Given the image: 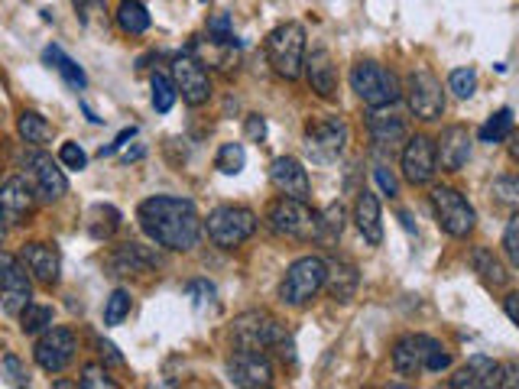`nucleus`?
Listing matches in <instances>:
<instances>
[{
  "mask_svg": "<svg viewBox=\"0 0 519 389\" xmlns=\"http://www.w3.org/2000/svg\"><path fill=\"white\" fill-rule=\"evenodd\" d=\"M134 137H136V127H127V130H120V133H117V140H114V143H108V146H101V160H104V156H111V153H117L120 146H127V143L134 140Z\"/></svg>",
  "mask_w": 519,
  "mask_h": 389,
  "instance_id": "nucleus-50",
  "label": "nucleus"
},
{
  "mask_svg": "<svg viewBox=\"0 0 519 389\" xmlns=\"http://www.w3.org/2000/svg\"><path fill=\"white\" fill-rule=\"evenodd\" d=\"M471 269H474V273L481 276L487 286H493V289L507 286V279H510V273H507V266L500 263V257H497L493 250H487V247L471 250Z\"/></svg>",
  "mask_w": 519,
  "mask_h": 389,
  "instance_id": "nucleus-28",
  "label": "nucleus"
},
{
  "mask_svg": "<svg viewBox=\"0 0 519 389\" xmlns=\"http://www.w3.org/2000/svg\"><path fill=\"white\" fill-rule=\"evenodd\" d=\"M429 198H432V211H435V221H439V228L445 230L448 237L461 240V237H467V234L474 230L477 214H474V208H471V202H467V198L457 192V188L435 186Z\"/></svg>",
  "mask_w": 519,
  "mask_h": 389,
  "instance_id": "nucleus-9",
  "label": "nucleus"
},
{
  "mask_svg": "<svg viewBox=\"0 0 519 389\" xmlns=\"http://www.w3.org/2000/svg\"><path fill=\"white\" fill-rule=\"evenodd\" d=\"M451 367V354L429 335H406L393 347V370L400 377H419V373H441Z\"/></svg>",
  "mask_w": 519,
  "mask_h": 389,
  "instance_id": "nucleus-2",
  "label": "nucleus"
},
{
  "mask_svg": "<svg viewBox=\"0 0 519 389\" xmlns=\"http://www.w3.org/2000/svg\"><path fill=\"white\" fill-rule=\"evenodd\" d=\"M247 137H251V140H263V137H267V120L260 114L247 117Z\"/></svg>",
  "mask_w": 519,
  "mask_h": 389,
  "instance_id": "nucleus-51",
  "label": "nucleus"
},
{
  "mask_svg": "<svg viewBox=\"0 0 519 389\" xmlns=\"http://www.w3.org/2000/svg\"><path fill=\"white\" fill-rule=\"evenodd\" d=\"M510 156H513V162L519 166V130H513V137H510Z\"/></svg>",
  "mask_w": 519,
  "mask_h": 389,
  "instance_id": "nucleus-53",
  "label": "nucleus"
},
{
  "mask_svg": "<svg viewBox=\"0 0 519 389\" xmlns=\"http://www.w3.org/2000/svg\"><path fill=\"white\" fill-rule=\"evenodd\" d=\"M247 166V150L243 143H221V150L215 156V169L221 176H241Z\"/></svg>",
  "mask_w": 519,
  "mask_h": 389,
  "instance_id": "nucleus-36",
  "label": "nucleus"
},
{
  "mask_svg": "<svg viewBox=\"0 0 519 389\" xmlns=\"http://www.w3.org/2000/svg\"><path fill=\"white\" fill-rule=\"evenodd\" d=\"M435 146H439V166L445 169V172H457V169L471 160V146H474V140H471V130H467V127L451 124L441 130Z\"/></svg>",
  "mask_w": 519,
  "mask_h": 389,
  "instance_id": "nucleus-22",
  "label": "nucleus"
},
{
  "mask_svg": "<svg viewBox=\"0 0 519 389\" xmlns=\"http://www.w3.org/2000/svg\"><path fill=\"white\" fill-rule=\"evenodd\" d=\"M503 311H507V319L519 327V292H510V295L503 299Z\"/></svg>",
  "mask_w": 519,
  "mask_h": 389,
  "instance_id": "nucleus-52",
  "label": "nucleus"
},
{
  "mask_svg": "<svg viewBox=\"0 0 519 389\" xmlns=\"http://www.w3.org/2000/svg\"><path fill=\"white\" fill-rule=\"evenodd\" d=\"M367 133H370V143L380 153H393L400 150V143L409 140L406 120L400 114H390V107H380V111H374L367 117Z\"/></svg>",
  "mask_w": 519,
  "mask_h": 389,
  "instance_id": "nucleus-20",
  "label": "nucleus"
},
{
  "mask_svg": "<svg viewBox=\"0 0 519 389\" xmlns=\"http://www.w3.org/2000/svg\"><path fill=\"white\" fill-rule=\"evenodd\" d=\"M75 351H78V341H75L72 327L55 325L49 331H43V337L33 347V357H37L39 370L45 373H62L69 363L75 360Z\"/></svg>",
  "mask_w": 519,
  "mask_h": 389,
  "instance_id": "nucleus-14",
  "label": "nucleus"
},
{
  "mask_svg": "<svg viewBox=\"0 0 519 389\" xmlns=\"http://www.w3.org/2000/svg\"><path fill=\"white\" fill-rule=\"evenodd\" d=\"M406 104L409 111L419 120H439L445 114V91H441V81L432 75V71L419 69V71H409V79H406Z\"/></svg>",
  "mask_w": 519,
  "mask_h": 389,
  "instance_id": "nucleus-11",
  "label": "nucleus"
},
{
  "mask_svg": "<svg viewBox=\"0 0 519 389\" xmlns=\"http://www.w3.org/2000/svg\"><path fill=\"white\" fill-rule=\"evenodd\" d=\"M325 276H328V260L322 257H299L289 266L283 283H279V302L302 309L325 289Z\"/></svg>",
  "mask_w": 519,
  "mask_h": 389,
  "instance_id": "nucleus-5",
  "label": "nucleus"
},
{
  "mask_svg": "<svg viewBox=\"0 0 519 389\" xmlns=\"http://www.w3.org/2000/svg\"><path fill=\"white\" fill-rule=\"evenodd\" d=\"M185 295H188V302L195 305V311H208V309H215L218 289L208 283V279H192V283L185 286Z\"/></svg>",
  "mask_w": 519,
  "mask_h": 389,
  "instance_id": "nucleus-38",
  "label": "nucleus"
},
{
  "mask_svg": "<svg viewBox=\"0 0 519 389\" xmlns=\"http://www.w3.org/2000/svg\"><path fill=\"white\" fill-rule=\"evenodd\" d=\"M205 230L215 247L234 250V247H241L243 240L253 237V230H257V214H253L251 208H243V204H221V208H215V211L208 214Z\"/></svg>",
  "mask_w": 519,
  "mask_h": 389,
  "instance_id": "nucleus-6",
  "label": "nucleus"
},
{
  "mask_svg": "<svg viewBox=\"0 0 519 389\" xmlns=\"http://www.w3.org/2000/svg\"><path fill=\"white\" fill-rule=\"evenodd\" d=\"M374 176H376V186L383 188V194H390V198H393V194H400V186H396V176H393V172H390L386 166H376V169H374Z\"/></svg>",
  "mask_w": 519,
  "mask_h": 389,
  "instance_id": "nucleus-47",
  "label": "nucleus"
},
{
  "mask_svg": "<svg viewBox=\"0 0 519 389\" xmlns=\"http://www.w3.org/2000/svg\"><path fill=\"white\" fill-rule=\"evenodd\" d=\"M354 221L358 230L364 234L370 247H380L383 244V214H380V198H376L370 188H360L358 202H354Z\"/></svg>",
  "mask_w": 519,
  "mask_h": 389,
  "instance_id": "nucleus-24",
  "label": "nucleus"
},
{
  "mask_svg": "<svg viewBox=\"0 0 519 389\" xmlns=\"http://www.w3.org/2000/svg\"><path fill=\"white\" fill-rule=\"evenodd\" d=\"M267 221L273 234L286 240H315V234H318V214L309 208V202L286 198V194L269 204Z\"/></svg>",
  "mask_w": 519,
  "mask_h": 389,
  "instance_id": "nucleus-8",
  "label": "nucleus"
},
{
  "mask_svg": "<svg viewBox=\"0 0 519 389\" xmlns=\"http://www.w3.org/2000/svg\"><path fill=\"white\" fill-rule=\"evenodd\" d=\"M29 166H33V176H37V188L45 202H59L62 194H69V178L59 166H55L45 153H33L29 156Z\"/></svg>",
  "mask_w": 519,
  "mask_h": 389,
  "instance_id": "nucleus-26",
  "label": "nucleus"
},
{
  "mask_svg": "<svg viewBox=\"0 0 519 389\" xmlns=\"http://www.w3.org/2000/svg\"><path fill=\"white\" fill-rule=\"evenodd\" d=\"M227 380L241 389H260L273 383V363L267 351H241L234 347L231 360H227Z\"/></svg>",
  "mask_w": 519,
  "mask_h": 389,
  "instance_id": "nucleus-15",
  "label": "nucleus"
},
{
  "mask_svg": "<svg viewBox=\"0 0 519 389\" xmlns=\"http://www.w3.org/2000/svg\"><path fill=\"white\" fill-rule=\"evenodd\" d=\"M400 166H403V176L409 186H429L435 172H439V146L432 137L425 133H416L403 143V153H400Z\"/></svg>",
  "mask_w": 519,
  "mask_h": 389,
  "instance_id": "nucleus-13",
  "label": "nucleus"
},
{
  "mask_svg": "<svg viewBox=\"0 0 519 389\" xmlns=\"http://www.w3.org/2000/svg\"><path fill=\"white\" fill-rule=\"evenodd\" d=\"M503 250H507L510 263L519 269V211L513 214L510 221H507V228H503Z\"/></svg>",
  "mask_w": 519,
  "mask_h": 389,
  "instance_id": "nucleus-44",
  "label": "nucleus"
},
{
  "mask_svg": "<svg viewBox=\"0 0 519 389\" xmlns=\"http://www.w3.org/2000/svg\"><path fill=\"white\" fill-rule=\"evenodd\" d=\"M231 344L241 351H269L286 344V327L267 311H243L231 325Z\"/></svg>",
  "mask_w": 519,
  "mask_h": 389,
  "instance_id": "nucleus-7",
  "label": "nucleus"
},
{
  "mask_svg": "<svg viewBox=\"0 0 519 389\" xmlns=\"http://www.w3.org/2000/svg\"><path fill=\"white\" fill-rule=\"evenodd\" d=\"M493 194L507 204H516L519 208V176H503L493 182Z\"/></svg>",
  "mask_w": 519,
  "mask_h": 389,
  "instance_id": "nucleus-45",
  "label": "nucleus"
},
{
  "mask_svg": "<svg viewBox=\"0 0 519 389\" xmlns=\"http://www.w3.org/2000/svg\"><path fill=\"white\" fill-rule=\"evenodd\" d=\"M269 178H273L276 192L286 194V198H299V202H309V198H312L309 172H305V166L296 160V156H279V160H273V166H269Z\"/></svg>",
  "mask_w": 519,
  "mask_h": 389,
  "instance_id": "nucleus-17",
  "label": "nucleus"
},
{
  "mask_svg": "<svg viewBox=\"0 0 519 389\" xmlns=\"http://www.w3.org/2000/svg\"><path fill=\"white\" fill-rule=\"evenodd\" d=\"M513 137V111L503 107L481 127V143H507Z\"/></svg>",
  "mask_w": 519,
  "mask_h": 389,
  "instance_id": "nucleus-37",
  "label": "nucleus"
},
{
  "mask_svg": "<svg viewBox=\"0 0 519 389\" xmlns=\"http://www.w3.org/2000/svg\"><path fill=\"white\" fill-rule=\"evenodd\" d=\"M136 221L144 234L166 250H195L202 240V218H198L195 202L188 198H172V194H152L136 208Z\"/></svg>",
  "mask_w": 519,
  "mask_h": 389,
  "instance_id": "nucleus-1",
  "label": "nucleus"
},
{
  "mask_svg": "<svg viewBox=\"0 0 519 389\" xmlns=\"http://www.w3.org/2000/svg\"><path fill=\"white\" fill-rule=\"evenodd\" d=\"M146 156V146H134L130 153H124V162H130V160H144Z\"/></svg>",
  "mask_w": 519,
  "mask_h": 389,
  "instance_id": "nucleus-54",
  "label": "nucleus"
},
{
  "mask_svg": "<svg viewBox=\"0 0 519 389\" xmlns=\"http://www.w3.org/2000/svg\"><path fill=\"white\" fill-rule=\"evenodd\" d=\"M360 289V273L358 266L348 260H328V276H325V292L332 302H350Z\"/></svg>",
  "mask_w": 519,
  "mask_h": 389,
  "instance_id": "nucleus-25",
  "label": "nucleus"
},
{
  "mask_svg": "<svg viewBox=\"0 0 519 389\" xmlns=\"http://www.w3.org/2000/svg\"><path fill=\"white\" fill-rule=\"evenodd\" d=\"M500 389H519V360L500 363Z\"/></svg>",
  "mask_w": 519,
  "mask_h": 389,
  "instance_id": "nucleus-48",
  "label": "nucleus"
},
{
  "mask_svg": "<svg viewBox=\"0 0 519 389\" xmlns=\"http://www.w3.org/2000/svg\"><path fill=\"white\" fill-rule=\"evenodd\" d=\"M208 33L215 36V43H234V33H231V20L218 13L211 23H208Z\"/></svg>",
  "mask_w": 519,
  "mask_h": 389,
  "instance_id": "nucleus-46",
  "label": "nucleus"
},
{
  "mask_svg": "<svg viewBox=\"0 0 519 389\" xmlns=\"http://www.w3.org/2000/svg\"><path fill=\"white\" fill-rule=\"evenodd\" d=\"M117 228H120V211H117L114 204H95V208L88 211V230H91V237L108 240Z\"/></svg>",
  "mask_w": 519,
  "mask_h": 389,
  "instance_id": "nucleus-33",
  "label": "nucleus"
},
{
  "mask_svg": "<svg viewBox=\"0 0 519 389\" xmlns=\"http://www.w3.org/2000/svg\"><path fill=\"white\" fill-rule=\"evenodd\" d=\"M448 91H455V97H471L477 91V71L474 69H455L448 75Z\"/></svg>",
  "mask_w": 519,
  "mask_h": 389,
  "instance_id": "nucleus-42",
  "label": "nucleus"
},
{
  "mask_svg": "<svg viewBox=\"0 0 519 389\" xmlns=\"http://www.w3.org/2000/svg\"><path fill=\"white\" fill-rule=\"evenodd\" d=\"M172 79L179 85V95L188 107L208 104V97H211V79H208V71L202 69V62H195L192 55H179V59L172 62Z\"/></svg>",
  "mask_w": 519,
  "mask_h": 389,
  "instance_id": "nucleus-16",
  "label": "nucleus"
},
{
  "mask_svg": "<svg viewBox=\"0 0 519 389\" xmlns=\"http://www.w3.org/2000/svg\"><path fill=\"white\" fill-rule=\"evenodd\" d=\"M78 386L85 389H114L117 383L108 377V370L101 367V363H85L81 367V377H78Z\"/></svg>",
  "mask_w": 519,
  "mask_h": 389,
  "instance_id": "nucleus-40",
  "label": "nucleus"
},
{
  "mask_svg": "<svg viewBox=\"0 0 519 389\" xmlns=\"http://www.w3.org/2000/svg\"><path fill=\"white\" fill-rule=\"evenodd\" d=\"M341 234H344V204L334 202L318 214V234H315V240L322 247H334L341 240Z\"/></svg>",
  "mask_w": 519,
  "mask_h": 389,
  "instance_id": "nucleus-29",
  "label": "nucleus"
},
{
  "mask_svg": "<svg viewBox=\"0 0 519 389\" xmlns=\"http://www.w3.org/2000/svg\"><path fill=\"white\" fill-rule=\"evenodd\" d=\"M150 88H152V107H156V114H169L172 104H176V97H179V85H176V79L156 71L150 81Z\"/></svg>",
  "mask_w": 519,
  "mask_h": 389,
  "instance_id": "nucleus-35",
  "label": "nucleus"
},
{
  "mask_svg": "<svg viewBox=\"0 0 519 389\" xmlns=\"http://www.w3.org/2000/svg\"><path fill=\"white\" fill-rule=\"evenodd\" d=\"M0 377H4V383H7V386H27V383H29L27 367L20 363L17 354H4V360H0Z\"/></svg>",
  "mask_w": 519,
  "mask_h": 389,
  "instance_id": "nucleus-41",
  "label": "nucleus"
},
{
  "mask_svg": "<svg viewBox=\"0 0 519 389\" xmlns=\"http://www.w3.org/2000/svg\"><path fill=\"white\" fill-rule=\"evenodd\" d=\"M267 59L279 79L296 81L305 75V27L302 23H279L267 36Z\"/></svg>",
  "mask_w": 519,
  "mask_h": 389,
  "instance_id": "nucleus-3",
  "label": "nucleus"
},
{
  "mask_svg": "<svg viewBox=\"0 0 519 389\" xmlns=\"http://www.w3.org/2000/svg\"><path fill=\"white\" fill-rule=\"evenodd\" d=\"M59 162H62L65 169H72V172H81V169L88 166V153L81 150L75 140H69V143H62V150H59Z\"/></svg>",
  "mask_w": 519,
  "mask_h": 389,
  "instance_id": "nucleus-43",
  "label": "nucleus"
},
{
  "mask_svg": "<svg viewBox=\"0 0 519 389\" xmlns=\"http://www.w3.org/2000/svg\"><path fill=\"white\" fill-rule=\"evenodd\" d=\"M130 315V292L127 289H114L111 292V299L104 302V325H120V321Z\"/></svg>",
  "mask_w": 519,
  "mask_h": 389,
  "instance_id": "nucleus-39",
  "label": "nucleus"
},
{
  "mask_svg": "<svg viewBox=\"0 0 519 389\" xmlns=\"http://www.w3.org/2000/svg\"><path fill=\"white\" fill-rule=\"evenodd\" d=\"M350 130L344 124V117L338 114H325L315 117L305 124V150L315 162H334L341 153L348 150Z\"/></svg>",
  "mask_w": 519,
  "mask_h": 389,
  "instance_id": "nucleus-10",
  "label": "nucleus"
},
{
  "mask_svg": "<svg viewBox=\"0 0 519 389\" xmlns=\"http://www.w3.org/2000/svg\"><path fill=\"white\" fill-rule=\"evenodd\" d=\"M117 27L124 29L127 36H144L150 29V13L140 0H124L117 7Z\"/></svg>",
  "mask_w": 519,
  "mask_h": 389,
  "instance_id": "nucleus-31",
  "label": "nucleus"
},
{
  "mask_svg": "<svg viewBox=\"0 0 519 389\" xmlns=\"http://www.w3.org/2000/svg\"><path fill=\"white\" fill-rule=\"evenodd\" d=\"M152 266H160L156 253L144 244H120L111 253V269L117 276H130V273H150Z\"/></svg>",
  "mask_w": 519,
  "mask_h": 389,
  "instance_id": "nucleus-27",
  "label": "nucleus"
},
{
  "mask_svg": "<svg viewBox=\"0 0 519 389\" xmlns=\"http://www.w3.org/2000/svg\"><path fill=\"white\" fill-rule=\"evenodd\" d=\"M0 269H4L0 273V305H4V315L20 319V311L33 302V283H29L33 273H27V263L10 257V253L0 257Z\"/></svg>",
  "mask_w": 519,
  "mask_h": 389,
  "instance_id": "nucleus-12",
  "label": "nucleus"
},
{
  "mask_svg": "<svg viewBox=\"0 0 519 389\" xmlns=\"http://www.w3.org/2000/svg\"><path fill=\"white\" fill-rule=\"evenodd\" d=\"M49 327H53V305L29 302L27 309L20 311V331H23V335H43Z\"/></svg>",
  "mask_w": 519,
  "mask_h": 389,
  "instance_id": "nucleus-34",
  "label": "nucleus"
},
{
  "mask_svg": "<svg viewBox=\"0 0 519 389\" xmlns=\"http://www.w3.org/2000/svg\"><path fill=\"white\" fill-rule=\"evenodd\" d=\"M95 344H98V354H101V360L104 363H114V367H120L124 363V354L117 351L111 341H104V337H95Z\"/></svg>",
  "mask_w": 519,
  "mask_h": 389,
  "instance_id": "nucleus-49",
  "label": "nucleus"
},
{
  "mask_svg": "<svg viewBox=\"0 0 519 389\" xmlns=\"http://www.w3.org/2000/svg\"><path fill=\"white\" fill-rule=\"evenodd\" d=\"M20 260L27 263V269L33 273V279L43 286L59 283V273H62V257L55 244H43V240H33V244H23L20 250Z\"/></svg>",
  "mask_w": 519,
  "mask_h": 389,
  "instance_id": "nucleus-19",
  "label": "nucleus"
},
{
  "mask_svg": "<svg viewBox=\"0 0 519 389\" xmlns=\"http://www.w3.org/2000/svg\"><path fill=\"white\" fill-rule=\"evenodd\" d=\"M350 91L370 107V111H380V107H393L403 88H400V79L393 71L383 69L380 62H358L350 69Z\"/></svg>",
  "mask_w": 519,
  "mask_h": 389,
  "instance_id": "nucleus-4",
  "label": "nucleus"
},
{
  "mask_svg": "<svg viewBox=\"0 0 519 389\" xmlns=\"http://www.w3.org/2000/svg\"><path fill=\"white\" fill-rule=\"evenodd\" d=\"M17 130L29 146H45V143L53 140V124L43 114H37V111H23L17 120Z\"/></svg>",
  "mask_w": 519,
  "mask_h": 389,
  "instance_id": "nucleus-32",
  "label": "nucleus"
},
{
  "mask_svg": "<svg viewBox=\"0 0 519 389\" xmlns=\"http://www.w3.org/2000/svg\"><path fill=\"white\" fill-rule=\"evenodd\" d=\"M451 389H493L500 386V363L490 360V357L474 354L471 360L461 367V370L448 380Z\"/></svg>",
  "mask_w": 519,
  "mask_h": 389,
  "instance_id": "nucleus-23",
  "label": "nucleus"
},
{
  "mask_svg": "<svg viewBox=\"0 0 519 389\" xmlns=\"http://www.w3.org/2000/svg\"><path fill=\"white\" fill-rule=\"evenodd\" d=\"M305 79H309L315 95L325 97V101H332L338 95V69H334V59L325 46L305 55Z\"/></svg>",
  "mask_w": 519,
  "mask_h": 389,
  "instance_id": "nucleus-21",
  "label": "nucleus"
},
{
  "mask_svg": "<svg viewBox=\"0 0 519 389\" xmlns=\"http://www.w3.org/2000/svg\"><path fill=\"white\" fill-rule=\"evenodd\" d=\"M37 208V194L29 188V182L23 176H10L0 188V211H4V221L13 228V224H23Z\"/></svg>",
  "mask_w": 519,
  "mask_h": 389,
  "instance_id": "nucleus-18",
  "label": "nucleus"
},
{
  "mask_svg": "<svg viewBox=\"0 0 519 389\" xmlns=\"http://www.w3.org/2000/svg\"><path fill=\"white\" fill-rule=\"evenodd\" d=\"M43 59L49 65H53L55 71H59V75H62L65 81H69V85H72V88H85V85H88V75H85V71H81V65L75 62V59H69V55L62 53V49H59V46H45V53H43Z\"/></svg>",
  "mask_w": 519,
  "mask_h": 389,
  "instance_id": "nucleus-30",
  "label": "nucleus"
}]
</instances>
